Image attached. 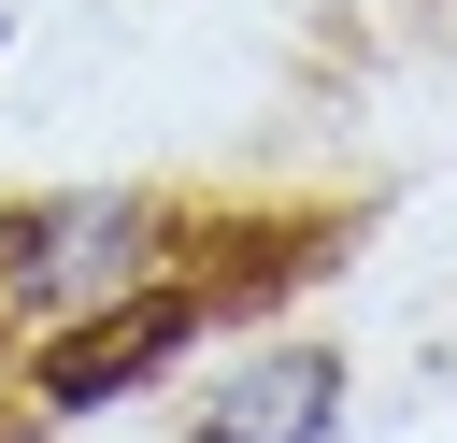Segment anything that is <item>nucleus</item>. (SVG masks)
Wrapping results in <instances>:
<instances>
[{
  "mask_svg": "<svg viewBox=\"0 0 457 443\" xmlns=\"http://www.w3.org/2000/svg\"><path fill=\"white\" fill-rule=\"evenodd\" d=\"M157 243L143 200H43L0 229V300H86V286H129Z\"/></svg>",
  "mask_w": 457,
  "mask_h": 443,
  "instance_id": "nucleus-2",
  "label": "nucleus"
},
{
  "mask_svg": "<svg viewBox=\"0 0 457 443\" xmlns=\"http://www.w3.org/2000/svg\"><path fill=\"white\" fill-rule=\"evenodd\" d=\"M200 286H157V300H100V314H71L43 357H29V386L57 400V414H86V400H114V386H157L186 343H200Z\"/></svg>",
  "mask_w": 457,
  "mask_h": 443,
  "instance_id": "nucleus-1",
  "label": "nucleus"
},
{
  "mask_svg": "<svg viewBox=\"0 0 457 443\" xmlns=\"http://www.w3.org/2000/svg\"><path fill=\"white\" fill-rule=\"evenodd\" d=\"M328 414H343V357L328 343H271V357L228 372V400L200 414V443H314Z\"/></svg>",
  "mask_w": 457,
  "mask_h": 443,
  "instance_id": "nucleus-3",
  "label": "nucleus"
}]
</instances>
